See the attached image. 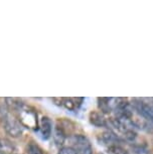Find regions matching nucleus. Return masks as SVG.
<instances>
[{
    "mask_svg": "<svg viewBox=\"0 0 153 154\" xmlns=\"http://www.w3.org/2000/svg\"><path fill=\"white\" fill-rule=\"evenodd\" d=\"M152 105H153V99H152Z\"/></svg>",
    "mask_w": 153,
    "mask_h": 154,
    "instance_id": "obj_15",
    "label": "nucleus"
},
{
    "mask_svg": "<svg viewBox=\"0 0 153 154\" xmlns=\"http://www.w3.org/2000/svg\"><path fill=\"white\" fill-rule=\"evenodd\" d=\"M133 107L136 111L139 113V115L145 118L146 120L150 122H153V105L152 104L146 103L143 100L140 99H136L134 100Z\"/></svg>",
    "mask_w": 153,
    "mask_h": 154,
    "instance_id": "obj_4",
    "label": "nucleus"
},
{
    "mask_svg": "<svg viewBox=\"0 0 153 154\" xmlns=\"http://www.w3.org/2000/svg\"><path fill=\"white\" fill-rule=\"evenodd\" d=\"M0 142H1V141H0Z\"/></svg>",
    "mask_w": 153,
    "mask_h": 154,
    "instance_id": "obj_16",
    "label": "nucleus"
},
{
    "mask_svg": "<svg viewBox=\"0 0 153 154\" xmlns=\"http://www.w3.org/2000/svg\"><path fill=\"white\" fill-rule=\"evenodd\" d=\"M15 111H17V114H18V119H19L18 121L23 127L29 128V129H33V130L38 128L39 125H38V120H37V113L35 111V109L21 103V105Z\"/></svg>",
    "mask_w": 153,
    "mask_h": 154,
    "instance_id": "obj_1",
    "label": "nucleus"
},
{
    "mask_svg": "<svg viewBox=\"0 0 153 154\" xmlns=\"http://www.w3.org/2000/svg\"><path fill=\"white\" fill-rule=\"evenodd\" d=\"M59 154H79V153L71 146H63L60 148Z\"/></svg>",
    "mask_w": 153,
    "mask_h": 154,
    "instance_id": "obj_14",
    "label": "nucleus"
},
{
    "mask_svg": "<svg viewBox=\"0 0 153 154\" xmlns=\"http://www.w3.org/2000/svg\"><path fill=\"white\" fill-rule=\"evenodd\" d=\"M2 119H3L4 129L8 135H10L13 138H17L21 136L22 132H23V126L20 124L18 120L11 117L8 113H3Z\"/></svg>",
    "mask_w": 153,
    "mask_h": 154,
    "instance_id": "obj_3",
    "label": "nucleus"
},
{
    "mask_svg": "<svg viewBox=\"0 0 153 154\" xmlns=\"http://www.w3.org/2000/svg\"><path fill=\"white\" fill-rule=\"evenodd\" d=\"M53 136H54V140L56 142V144L59 145V146L65 143L66 139L68 137V132L66 131V129L63 128V126L60 121L57 122V126L54 127Z\"/></svg>",
    "mask_w": 153,
    "mask_h": 154,
    "instance_id": "obj_8",
    "label": "nucleus"
},
{
    "mask_svg": "<svg viewBox=\"0 0 153 154\" xmlns=\"http://www.w3.org/2000/svg\"><path fill=\"white\" fill-rule=\"evenodd\" d=\"M38 129H39L40 135H41L42 139H44V140L50 139L51 137L53 130H54V124H53L51 119L50 117H47V116H43V117L40 119Z\"/></svg>",
    "mask_w": 153,
    "mask_h": 154,
    "instance_id": "obj_5",
    "label": "nucleus"
},
{
    "mask_svg": "<svg viewBox=\"0 0 153 154\" xmlns=\"http://www.w3.org/2000/svg\"><path fill=\"white\" fill-rule=\"evenodd\" d=\"M26 153L27 154H43L41 148L36 143H33V142H30V143L27 145Z\"/></svg>",
    "mask_w": 153,
    "mask_h": 154,
    "instance_id": "obj_11",
    "label": "nucleus"
},
{
    "mask_svg": "<svg viewBox=\"0 0 153 154\" xmlns=\"http://www.w3.org/2000/svg\"><path fill=\"white\" fill-rule=\"evenodd\" d=\"M84 99L83 98H63L62 106L65 107L69 111H75L78 110L82 105Z\"/></svg>",
    "mask_w": 153,
    "mask_h": 154,
    "instance_id": "obj_9",
    "label": "nucleus"
},
{
    "mask_svg": "<svg viewBox=\"0 0 153 154\" xmlns=\"http://www.w3.org/2000/svg\"><path fill=\"white\" fill-rule=\"evenodd\" d=\"M71 147L79 154H93V147L90 140L82 134H76L70 137Z\"/></svg>",
    "mask_w": 153,
    "mask_h": 154,
    "instance_id": "obj_2",
    "label": "nucleus"
},
{
    "mask_svg": "<svg viewBox=\"0 0 153 154\" xmlns=\"http://www.w3.org/2000/svg\"><path fill=\"white\" fill-rule=\"evenodd\" d=\"M107 153L108 154H129L124 148L121 147L120 145H114V146L108 147Z\"/></svg>",
    "mask_w": 153,
    "mask_h": 154,
    "instance_id": "obj_12",
    "label": "nucleus"
},
{
    "mask_svg": "<svg viewBox=\"0 0 153 154\" xmlns=\"http://www.w3.org/2000/svg\"><path fill=\"white\" fill-rule=\"evenodd\" d=\"M89 120L92 125L96 127H107L108 126V120L101 111H92L89 115Z\"/></svg>",
    "mask_w": 153,
    "mask_h": 154,
    "instance_id": "obj_7",
    "label": "nucleus"
},
{
    "mask_svg": "<svg viewBox=\"0 0 153 154\" xmlns=\"http://www.w3.org/2000/svg\"><path fill=\"white\" fill-rule=\"evenodd\" d=\"M129 154H148V149L142 145H134L130 149Z\"/></svg>",
    "mask_w": 153,
    "mask_h": 154,
    "instance_id": "obj_13",
    "label": "nucleus"
},
{
    "mask_svg": "<svg viewBox=\"0 0 153 154\" xmlns=\"http://www.w3.org/2000/svg\"><path fill=\"white\" fill-rule=\"evenodd\" d=\"M98 106L103 114H109L112 112L109 105V98H98Z\"/></svg>",
    "mask_w": 153,
    "mask_h": 154,
    "instance_id": "obj_10",
    "label": "nucleus"
},
{
    "mask_svg": "<svg viewBox=\"0 0 153 154\" xmlns=\"http://www.w3.org/2000/svg\"><path fill=\"white\" fill-rule=\"evenodd\" d=\"M98 139H99L100 144L105 145L107 147H111V146H114V145H119L118 144L119 137H118V135L116 133L111 131V130L103 132L102 134H100Z\"/></svg>",
    "mask_w": 153,
    "mask_h": 154,
    "instance_id": "obj_6",
    "label": "nucleus"
}]
</instances>
